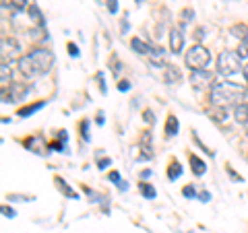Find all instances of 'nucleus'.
Instances as JSON below:
<instances>
[{
	"label": "nucleus",
	"mask_w": 248,
	"mask_h": 233,
	"mask_svg": "<svg viewBox=\"0 0 248 233\" xmlns=\"http://www.w3.org/2000/svg\"><path fill=\"white\" fill-rule=\"evenodd\" d=\"M52 64H54V54L50 50H33L27 56L19 58V71L25 76H29V79L46 74L52 68Z\"/></svg>",
	"instance_id": "obj_1"
},
{
	"label": "nucleus",
	"mask_w": 248,
	"mask_h": 233,
	"mask_svg": "<svg viewBox=\"0 0 248 233\" xmlns=\"http://www.w3.org/2000/svg\"><path fill=\"white\" fill-rule=\"evenodd\" d=\"M248 95V89L240 87L236 83H213L211 93H209V99L211 103L217 107H223V105H238L242 103V99Z\"/></svg>",
	"instance_id": "obj_2"
},
{
	"label": "nucleus",
	"mask_w": 248,
	"mask_h": 233,
	"mask_svg": "<svg viewBox=\"0 0 248 233\" xmlns=\"http://www.w3.org/2000/svg\"><path fill=\"white\" fill-rule=\"evenodd\" d=\"M184 62H186V66H188L192 73L195 71H207L209 62H211V52H209L207 48H203L201 44H197V45H192V48L186 52Z\"/></svg>",
	"instance_id": "obj_3"
},
{
	"label": "nucleus",
	"mask_w": 248,
	"mask_h": 233,
	"mask_svg": "<svg viewBox=\"0 0 248 233\" xmlns=\"http://www.w3.org/2000/svg\"><path fill=\"white\" fill-rule=\"evenodd\" d=\"M240 71H242V66H240L238 54L221 52L219 56H217V73H219L221 76H234Z\"/></svg>",
	"instance_id": "obj_4"
},
{
	"label": "nucleus",
	"mask_w": 248,
	"mask_h": 233,
	"mask_svg": "<svg viewBox=\"0 0 248 233\" xmlns=\"http://www.w3.org/2000/svg\"><path fill=\"white\" fill-rule=\"evenodd\" d=\"M130 48H133L137 54H141V56H153V58H161V56H164V50H161V48H151L149 44H145L143 40H139V37H133Z\"/></svg>",
	"instance_id": "obj_5"
},
{
	"label": "nucleus",
	"mask_w": 248,
	"mask_h": 233,
	"mask_svg": "<svg viewBox=\"0 0 248 233\" xmlns=\"http://www.w3.org/2000/svg\"><path fill=\"white\" fill-rule=\"evenodd\" d=\"M211 81H213V74L209 71H195L190 74V83L195 89H205L211 85Z\"/></svg>",
	"instance_id": "obj_6"
},
{
	"label": "nucleus",
	"mask_w": 248,
	"mask_h": 233,
	"mask_svg": "<svg viewBox=\"0 0 248 233\" xmlns=\"http://www.w3.org/2000/svg\"><path fill=\"white\" fill-rule=\"evenodd\" d=\"M27 93H29V87H25V85H11L9 87V97H2V99H4V103L21 102Z\"/></svg>",
	"instance_id": "obj_7"
},
{
	"label": "nucleus",
	"mask_w": 248,
	"mask_h": 233,
	"mask_svg": "<svg viewBox=\"0 0 248 233\" xmlns=\"http://www.w3.org/2000/svg\"><path fill=\"white\" fill-rule=\"evenodd\" d=\"M170 48H172L174 54H180L184 48V35L180 29H172L170 31Z\"/></svg>",
	"instance_id": "obj_8"
},
{
	"label": "nucleus",
	"mask_w": 248,
	"mask_h": 233,
	"mask_svg": "<svg viewBox=\"0 0 248 233\" xmlns=\"http://www.w3.org/2000/svg\"><path fill=\"white\" fill-rule=\"evenodd\" d=\"M188 161H190V167H192V174L195 175H203L207 172V165L203 159H199L195 153H188Z\"/></svg>",
	"instance_id": "obj_9"
},
{
	"label": "nucleus",
	"mask_w": 248,
	"mask_h": 233,
	"mask_svg": "<svg viewBox=\"0 0 248 233\" xmlns=\"http://www.w3.org/2000/svg\"><path fill=\"white\" fill-rule=\"evenodd\" d=\"M54 182H56V188L62 192V194H64V196H68V198H79V194H77L73 188H71V186H68L64 180H62V177H54Z\"/></svg>",
	"instance_id": "obj_10"
},
{
	"label": "nucleus",
	"mask_w": 248,
	"mask_h": 233,
	"mask_svg": "<svg viewBox=\"0 0 248 233\" xmlns=\"http://www.w3.org/2000/svg\"><path fill=\"white\" fill-rule=\"evenodd\" d=\"M178 128H180V122H178V118L174 114H170L168 120H166V136H176Z\"/></svg>",
	"instance_id": "obj_11"
},
{
	"label": "nucleus",
	"mask_w": 248,
	"mask_h": 233,
	"mask_svg": "<svg viewBox=\"0 0 248 233\" xmlns=\"http://www.w3.org/2000/svg\"><path fill=\"white\" fill-rule=\"evenodd\" d=\"M234 118L240 124H248V103H238L234 107Z\"/></svg>",
	"instance_id": "obj_12"
},
{
	"label": "nucleus",
	"mask_w": 248,
	"mask_h": 233,
	"mask_svg": "<svg viewBox=\"0 0 248 233\" xmlns=\"http://www.w3.org/2000/svg\"><path fill=\"white\" fill-rule=\"evenodd\" d=\"M25 146L31 149L33 153H44V138L42 136H31L25 141Z\"/></svg>",
	"instance_id": "obj_13"
},
{
	"label": "nucleus",
	"mask_w": 248,
	"mask_h": 233,
	"mask_svg": "<svg viewBox=\"0 0 248 233\" xmlns=\"http://www.w3.org/2000/svg\"><path fill=\"white\" fill-rule=\"evenodd\" d=\"M46 105V102H37V103H33V105H27V107H21L19 110V116H23V118H29L31 114H35L37 110H42V107Z\"/></svg>",
	"instance_id": "obj_14"
},
{
	"label": "nucleus",
	"mask_w": 248,
	"mask_h": 233,
	"mask_svg": "<svg viewBox=\"0 0 248 233\" xmlns=\"http://www.w3.org/2000/svg\"><path fill=\"white\" fill-rule=\"evenodd\" d=\"M180 175H182V165L178 161H172L170 163V167H168V177L170 180H178Z\"/></svg>",
	"instance_id": "obj_15"
},
{
	"label": "nucleus",
	"mask_w": 248,
	"mask_h": 233,
	"mask_svg": "<svg viewBox=\"0 0 248 233\" xmlns=\"http://www.w3.org/2000/svg\"><path fill=\"white\" fill-rule=\"evenodd\" d=\"M182 76H180V71L176 66H166V81L168 83H178Z\"/></svg>",
	"instance_id": "obj_16"
},
{
	"label": "nucleus",
	"mask_w": 248,
	"mask_h": 233,
	"mask_svg": "<svg viewBox=\"0 0 248 233\" xmlns=\"http://www.w3.org/2000/svg\"><path fill=\"white\" fill-rule=\"evenodd\" d=\"M238 58H246L248 56V31H246V35L242 37V42H240V48H238Z\"/></svg>",
	"instance_id": "obj_17"
},
{
	"label": "nucleus",
	"mask_w": 248,
	"mask_h": 233,
	"mask_svg": "<svg viewBox=\"0 0 248 233\" xmlns=\"http://www.w3.org/2000/svg\"><path fill=\"white\" fill-rule=\"evenodd\" d=\"M139 188H141V194H143V196H145V198H149V200H151V198H155V194H157L151 184H141Z\"/></svg>",
	"instance_id": "obj_18"
},
{
	"label": "nucleus",
	"mask_w": 248,
	"mask_h": 233,
	"mask_svg": "<svg viewBox=\"0 0 248 233\" xmlns=\"http://www.w3.org/2000/svg\"><path fill=\"white\" fill-rule=\"evenodd\" d=\"M29 17L33 19L35 23H44V17H42V13H40V9H37L35 4H29Z\"/></svg>",
	"instance_id": "obj_19"
},
{
	"label": "nucleus",
	"mask_w": 248,
	"mask_h": 233,
	"mask_svg": "<svg viewBox=\"0 0 248 233\" xmlns=\"http://www.w3.org/2000/svg\"><path fill=\"white\" fill-rule=\"evenodd\" d=\"M0 81H2V87H6L11 81V68L9 64H2V71H0Z\"/></svg>",
	"instance_id": "obj_20"
},
{
	"label": "nucleus",
	"mask_w": 248,
	"mask_h": 233,
	"mask_svg": "<svg viewBox=\"0 0 248 233\" xmlns=\"http://www.w3.org/2000/svg\"><path fill=\"white\" fill-rule=\"evenodd\" d=\"M182 194H184L186 198H195V196H197L195 186H184V188H182Z\"/></svg>",
	"instance_id": "obj_21"
},
{
	"label": "nucleus",
	"mask_w": 248,
	"mask_h": 233,
	"mask_svg": "<svg viewBox=\"0 0 248 233\" xmlns=\"http://www.w3.org/2000/svg\"><path fill=\"white\" fill-rule=\"evenodd\" d=\"M106 6H108V11H110L112 15L118 13V0H106Z\"/></svg>",
	"instance_id": "obj_22"
},
{
	"label": "nucleus",
	"mask_w": 248,
	"mask_h": 233,
	"mask_svg": "<svg viewBox=\"0 0 248 233\" xmlns=\"http://www.w3.org/2000/svg\"><path fill=\"white\" fill-rule=\"evenodd\" d=\"M11 2L17 11H25V6H27V0H11Z\"/></svg>",
	"instance_id": "obj_23"
},
{
	"label": "nucleus",
	"mask_w": 248,
	"mask_h": 233,
	"mask_svg": "<svg viewBox=\"0 0 248 233\" xmlns=\"http://www.w3.org/2000/svg\"><path fill=\"white\" fill-rule=\"evenodd\" d=\"M108 177H110V182H114V184H122V180H120V174L118 172H110V175H108Z\"/></svg>",
	"instance_id": "obj_24"
},
{
	"label": "nucleus",
	"mask_w": 248,
	"mask_h": 233,
	"mask_svg": "<svg viewBox=\"0 0 248 233\" xmlns=\"http://www.w3.org/2000/svg\"><path fill=\"white\" fill-rule=\"evenodd\" d=\"M87 126H89V122H87V120H83V122H81V132H83V138H85V141H89V134H87Z\"/></svg>",
	"instance_id": "obj_25"
},
{
	"label": "nucleus",
	"mask_w": 248,
	"mask_h": 233,
	"mask_svg": "<svg viewBox=\"0 0 248 233\" xmlns=\"http://www.w3.org/2000/svg\"><path fill=\"white\" fill-rule=\"evenodd\" d=\"M68 54H71V56H79V48H77V45L75 44H68Z\"/></svg>",
	"instance_id": "obj_26"
},
{
	"label": "nucleus",
	"mask_w": 248,
	"mask_h": 233,
	"mask_svg": "<svg viewBox=\"0 0 248 233\" xmlns=\"http://www.w3.org/2000/svg\"><path fill=\"white\" fill-rule=\"evenodd\" d=\"M97 165H99V169H106L108 165H110V157H104V159H99V161H97Z\"/></svg>",
	"instance_id": "obj_27"
},
{
	"label": "nucleus",
	"mask_w": 248,
	"mask_h": 233,
	"mask_svg": "<svg viewBox=\"0 0 248 233\" xmlns=\"http://www.w3.org/2000/svg\"><path fill=\"white\" fill-rule=\"evenodd\" d=\"M192 15H195V13H192V11H188V9H186V11H182V23H186V21H188V17L192 19Z\"/></svg>",
	"instance_id": "obj_28"
},
{
	"label": "nucleus",
	"mask_w": 248,
	"mask_h": 233,
	"mask_svg": "<svg viewBox=\"0 0 248 233\" xmlns=\"http://www.w3.org/2000/svg\"><path fill=\"white\" fill-rule=\"evenodd\" d=\"M118 89H120V91H128V89H130V83H128V81H120V83H118Z\"/></svg>",
	"instance_id": "obj_29"
},
{
	"label": "nucleus",
	"mask_w": 248,
	"mask_h": 233,
	"mask_svg": "<svg viewBox=\"0 0 248 233\" xmlns=\"http://www.w3.org/2000/svg\"><path fill=\"white\" fill-rule=\"evenodd\" d=\"M199 198H201V203H209L211 194H209V192H201V194H199Z\"/></svg>",
	"instance_id": "obj_30"
},
{
	"label": "nucleus",
	"mask_w": 248,
	"mask_h": 233,
	"mask_svg": "<svg viewBox=\"0 0 248 233\" xmlns=\"http://www.w3.org/2000/svg\"><path fill=\"white\" fill-rule=\"evenodd\" d=\"M2 213L9 217V219H13V217H15V211H13V208H9V206H2Z\"/></svg>",
	"instance_id": "obj_31"
},
{
	"label": "nucleus",
	"mask_w": 248,
	"mask_h": 233,
	"mask_svg": "<svg viewBox=\"0 0 248 233\" xmlns=\"http://www.w3.org/2000/svg\"><path fill=\"white\" fill-rule=\"evenodd\" d=\"M143 116H145V122H153V114H151V110H145Z\"/></svg>",
	"instance_id": "obj_32"
},
{
	"label": "nucleus",
	"mask_w": 248,
	"mask_h": 233,
	"mask_svg": "<svg viewBox=\"0 0 248 233\" xmlns=\"http://www.w3.org/2000/svg\"><path fill=\"white\" fill-rule=\"evenodd\" d=\"M195 40H197V42L203 40V29H197V31H195Z\"/></svg>",
	"instance_id": "obj_33"
},
{
	"label": "nucleus",
	"mask_w": 248,
	"mask_h": 233,
	"mask_svg": "<svg viewBox=\"0 0 248 233\" xmlns=\"http://www.w3.org/2000/svg\"><path fill=\"white\" fill-rule=\"evenodd\" d=\"M95 122H97V124H104V114H102V112L97 114V120H95Z\"/></svg>",
	"instance_id": "obj_34"
},
{
	"label": "nucleus",
	"mask_w": 248,
	"mask_h": 233,
	"mask_svg": "<svg viewBox=\"0 0 248 233\" xmlns=\"http://www.w3.org/2000/svg\"><path fill=\"white\" fill-rule=\"evenodd\" d=\"M242 73H244V79H246V81H248V64H246V66H244V68H242Z\"/></svg>",
	"instance_id": "obj_35"
},
{
	"label": "nucleus",
	"mask_w": 248,
	"mask_h": 233,
	"mask_svg": "<svg viewBox=\"0 0 248 233\" xmlns=\"http://www.w3.org/2000/svg\"><path fill=\"white\" fill-rule=\"evenodd\" d=\"M135 2H137V4H141V2H143V0H135Z\"/></svg>",
	"instance_id": "obj_36"
}]
</instances>
